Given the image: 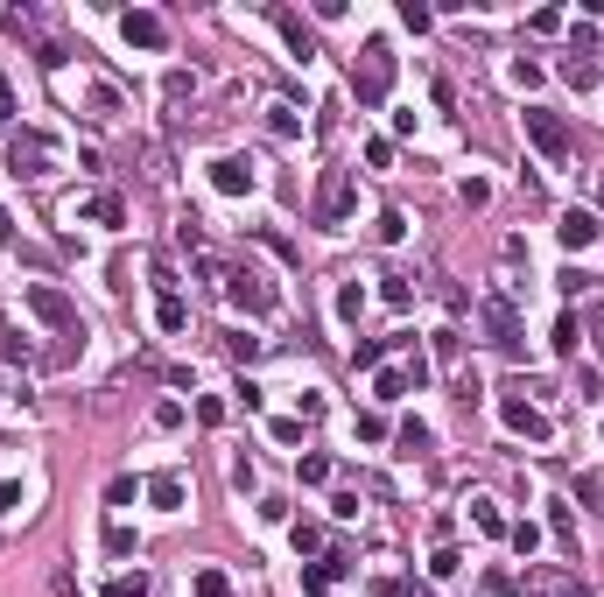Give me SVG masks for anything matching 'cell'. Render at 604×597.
Instances as JSON below:
<instances>
[{
	"label": "cell",
	"mask_w": 604,
	"mask_h": 597,
	"mask_svg": "<svg viewBox=\"0 0 604 597\" xmlns=\"http://www.w3.org/2000/svg\"><path fill=\"white\" fill-rule=\"evenodd\" d=\"M7 169L28 176V183H43V176L64 169V148H56L50 134H35V127H15V134H7Z\"/></svg>",
	"instance_id": "obj_1"
},
{
	"label": "cell",
	"mask_w": 604,
	"mask_h": 597,
	"mask_svg": "<svg viewBox=\"0 0 604 597\" xmlns=\"http://www.w3.org/2000/svg\"><path fill=\"white\" fill-rule=\"evenodd\" d=\"M352 92H359V106H380L394 92V50L380 35H366V50L352 56Z\"/></svg>",
	"instance_id": "obj_2"
},
{
	"label": "cell",
	"mask_w": 604,
	"mask_h": 597,
	"mask_svg": "<svg viewBox=\"0 0 604 597\" xmlns=\"http://www.w3.org/2000/svg\"><path fill=\"white\" fill-rule=\"evenodd\" d=\"M520 120H527V141H534V148H541L549 162H569V120H562V113H549V106H527Z\"/></svg>",
	"instance_id": "obj_3"
},
{
	"label": "cell",
	"mask_w": 604,
	"mask_h": 597,
	"mask_svg": "<svg viewBox=\"0 0 604 597\" xmlns=\"http://www.w3.org/2000/svg\"><path fill=\"white\" fill-rule=\"evenodd\" d=\"M478 324H485V345H492V352H520V317H513V302H506V296L478 302Z\"/></svg>",
	"instance_id": "obj_4"
},
{
	"label": "cell",
	"mask_w": 604,
	"mask_h": 597,
	"mask_svg": "<svg viewBox=\"0 0 604 597\" xmlns=\"http://www.w3.org/2000/svg\"><path fill=\"white\" fill-rule=\"evenodd\" d=\"M28 309H35L43 324H56L64 338H84V324H78V309H71V296H64V289H50V281H35V289H28Z\"/></svg>",
	"instance_id": "obj_5"
},
{
	"label": "cell",
	"mask_w": 604,
	"mask_h": 597,
	"mask_svg": "<svg viewBox=\"0 0 604 597\" xmlns=\"http://www.w3.org/2000/svg\"><path fill=\"white\" fill-rule=\"evenodd\" d=\"M218 281H225V296H233L239 309H253V317H267V309L282 302V296H274V289H267V281H261V274H253V268H225V274H218Z\"/></svg>",
	"instance_id": "obj_6"
},
{
	"label": "cell",
	"mask_w": 604,
	"mask_h": 597,
	"mask_svg": "<svg viewBox=\"0 0 604 597\" xmlns=\"http://www.w3.org/2000/svg\"><path fill=\"white\" fill-rule=\"evenodd\" d=\"M527 591L534 597H590V583H583L577 570H562V563H534V570H527Z\"/></svg>",
	"instance_id": "obj_7"
},
{
	"label": "cell",
	"mask_w": 604,
	"mask_h": 597,
	"mask_svg": "<svg viewBox=\"0 0 604 597\" xmlns=\"http://www.w3.org/2000/svg\"><path fill=\"white\" fill-rule=\"evenodd\" d=\"M344 211H352V176L323 169V183H316V225H344Z\"/></svg>",
	"instance_id": "obj_8"
},
{
	"label": "cell",
	"mask_w": 604,
	"mask_h": 597,
	"mask_svg": "<svg viewBox=\"0 0 604 597\" xmlns=\"http://www.w3.org/2000/svg\"><path fill=\"white\" fill-rule=\"evenodd\" d=\"M500 415H506V429H513V436H527V443H549V415H541V407H534V401H520V394H506V407H500Z\"/></svg>",
	"instance_id": "obj_9"
},
{
	"label": "cell",
	"mask_w": 604,
	"mask_h": 597,
	"mask_svg": "<svg viewBox=\"0 0 604 597\" xmlns=\"http://www.w3.org/2000/svg\"><path fill=\"white\" fill-rule=\"evenodd\" d=\"M120 35H127L134 50H162V43H169V22L148 15V7H127V15H120Z\"/></svg>",
	"instance_id": "obj_10"
},
{
	"label": "cell",
	"mask_w": 604,
	"mask_h": 597,
	"mask_svg": "<svg viewBox=\"0 0 604 597\" xmlns=\"http://www.w3.org/2000/svg\"><path fill=\"white\" fill-rule=\"evenodd\" d=\"M555 232H562V246H569V253H590L604 225H598V211H583V204H577V211H562V218H555Z\"/></svg>",
	"instance_id": "obj_11"
},
{
	"label": "cell",
	"mask_w": 604,
	"mask_h": 597,
	"mask_svg": "<svg viewBox=\"0 0 604 597\" xmlns=\"http://www.w3.org/2000/svg\"><path fill=\"white\" fill-rule=\"evenodd\" d=\"M267 22L282 28V43H289V50L302 56V64H310V56H316V28L302 22V15H289V7H267Z\"/></svg>",
	"instance_id": "obj_12"
},
{
	"label": "cell",
	"mask_w": 604,
	"mask_h": 597,
	"mask_svg": "<svg viewBox=\"0 0 604 597\" xmlns=\"http://www.w3.org/2000/svg\"><path fill=\"white\" fill-rule=\"evenodd\" d=\"M211 183H218L225 197H246L261 176H253V162H239V155H218V162H211Z\"/></svg>",
	"instance_id": "obj_13"
},
{
	"label": "cell",
	"mask_w": 604,
	"mask_h": 597,
	"mask_svg": "<svg viewBox=\"0 0 604 597\" xmlns=\"http://www.w3.org/2000/svg\"><path fill=\"white\" fill-rule=\"evenodd\" d=\"M183 471H155V478H148V499H155L162 514H176V506H183Z\"/></svg>",
	"instance_id": "obj_14"
},
{
	"label": "cell",
	"mask_w": 604,
	"mask_h": 597,
	"mask_svg": "<svg viewBox=\"0 0 604 597\" xmlns=\"http://www.w3.org/2000/svg\"><path fill=\"white\" fill-rule=\"evenodd\" d=\"M372 394H380L387 407H394V401H408V394H415V380H408V366H380V380H372Z\"/></svg>",
	"instance_id": "obj_15"
},
{
	"label": "cell",
	"mask_w": 604,
	"mask_h": 597,
	"mask_svg": "<svg viewBox=\"0 0 604 597\" xmlns=\"http://www.w3.org/2000/svg\"><path fill=\"white\" fill-rule=\"evenodd\" d=\"M344 570H352L344 555H323V563H310V570H302V591H316V597H323V591H331V583H338Z\"/></svg>",
	"instance_id": "obj_16"
},
{
	"label": "cell",
	"mask_w": 604,
	"mask_h": 597,
	"mask_svg": "<svg viewBox=\"0 0 604 597\" xmlns=\"http://www.w3.org/2000/svg\"><path fill=\"white\" fill-rule=\"evenodd\" d=\"M78 218H92V225H120V218H127V204H120L113 191H99V197H84V204H78Z\"/></svg>",
	"instance_id": "obj_17"
},
{
	"label": "cell",
	"mask_w": 604,
	"mask_h": 597,
	"mask_svg": "<svg viewBox=\"0 0 604 597\" xmlns=\"http://www.w3.org/2000/svg\"><path fill=\"white\" fill-rule=\"evenodd\" d=\"M120 92H113V84H92V120H99V127H113V120H120Z\"/></svg>",
	"instance_id": "obj_18"
},
{
	"label": "cell",
	"mask_w": 604,
	"mask_h": 597,
	"mask_svg": "<svg viewBox=\"0 0 604 597\" xmlns=\"http://www.w3.org/2000/svg\"><path fill=\"white\" fill-rule=\"evenodd\" d=\"M562 78H569V84H598V56H590V50H569V56H562Z\"/></svg>",
	"instance_id": "obj_19"
},
{
	"label": "cell",
	"mask_w": 604,
	"mask_h": 597,
	"mask_svg": "<svg viewBox=\"0 0 604 597\" xmlns=\"http://www.w3.org/2000/svg\"><path fill=\"white\" fill-rule=\"evenodd\" d=\"M155 317H162V330H183V324H190V309H183V296H176V289H162Z\"/></svg>",
	"instance_id": "obj_20"
},
{
	"label": "cell",
	"mask_w": 604,
	"mask_h": 597,
	"mask_svg": "<svg viewBox=\"0 0 604 597\" xmlns=\"http://www.w3.org/2000/svg\"><path fill=\"white\" fill-rule=\"evenodd\" d=\"M359 309H366V289H359V274H352V281L338 289V317H344V324H359Z\"/></svg>",
	"instance_id": "obj_21"
},
{
	"label": "cell",
	"mask_w": 604,
	"mask_h": 597,
	"mask_svg": "<svg viewBox=\"0 0 604 597\" xmlns=\"http://www.w3.org/2000/svg\"><path fill=\"white\" fill-rule=\"evenodd\" d=\"M577 345H583V324H577V309H562V324H555V352L569 358Z\"/></svg>",
	"instance_id": "obj_22"
},
{
	"label": "cell",
	"mask_w": 604,
	"mask_h": 597,
	"mask_svg": "<svg viewBox=\"0 0 604 597\" xmlns=\"http://www.w3.org/2000/svg\"><path fill=\"white\" fill-rule=\"evenodd\" d=\"M225 358H239V366L261 358V338H253V330H225Z\"/></svg>",
	"instance_id": "obj_23"
},
{
	"label": "cell",
	"mask_w": 604,
	"mask_h": 597,
	"mask_svg": "<svg viewBox=\"0 0 604 597\" xmlns=\"http://www.w3.org/2000/svg\"><path fill=\"white\" fill-rule=\"evenodd\" d=\"M394 443L408 450V457H421V450H429V422H401V429H394Z\"/></svg>",
	"instance_id": "obj_24"
},
{
	"label": "cell",
	"mask_w": 604,
	"mask_h": 597,
	"mask_svg": "<svg viewBox=\"0 0 604 597\" xmlns=\"http://www.w3.org/2000/svg\"><path fill=\"white\" fill-rule=\"evenodd\" d=\"M380 296L394 302V309H408V302H415V289H408V274H380Z\"/></svg>",
	"instance_id": "obj_25"
},
{
	"label": "cell",
	"mask_w": 604,
	"mask_h": 597,
	"mask_svg": "<svg viewBox=\"0 0 604 597\" xmlns=\"http://www.w3.org/2000/svg\"><path fill=\"white\" fill-rule=\"evenodd\" d=\"M549 534L562 548H577V514H569V506H555V514H549Z\"/></svg>",
	"instance_id": "obj_26"
},
{
	"label": "cell",
	"mask_w": 604,
	"mask_h": 597,
	"mask_svg": "<svg viewBox=\"0 0 604 597\" xmlns=\"http://www.w3.org/2000/svg\"><path fill=\"white\" fill-rule=\"evenodd\" d=\"M506 542L520 548V555H534V548H541V527H534V520H513V527H506Z\"/></svg>",
	"instance_id": "obj_27"
},
{
	"label": "cell",
	"mask_w": 604,
	"mask_h": 597,
	"mask_svg": "<svg viewBox=\"0 0 604 597\" xmlns=\"http://www.w3.org/2000/svg\"><path fill=\"white\" fill-rule=\"evenodd\" d=\"M380 358H387L380 338H359V345H352V366H366V373H380Z\"/></svg>",
	"instance_id": "obj_28"
},
{
	"label": "cell",
	"mask_w": 604,
	"mask_h": 597,
	"mask_svg": "<svg viewBox=\"0 0 604 597\" xmlns=\"http://www.w3.org/2000/svg\"><path fill=\"white\" fill-rule=\"evenodd\" d=\"M485 597H520V576L513 570H485Z\"/></svg>",
	"instance_id": "obj_29"
},
{
	"label": "cell",
	"mask_w": 604,
	"mask_h": 597,
	"mask_svg": "<svg viewBox=\"0 0 604 597\" xmlns=\"http://www.w3.org/2000/svg\"><path fill=\"white\" fill-rule=\"evenodd\" d=\"M267 127H274V134H302V113L295 106H267Z\"/></svg>",
	"instance_id": "obj_30"
},
{
	"label": "cell",
	"mask_w": 604,
	"mask_h": 597,
	"mask_svg": "<svg viewBox=\"0 0 604 597\" xmlns=\"http://www.w3.org/2000/svg\"><path fill=\"white\" fill-rule=\"evenodd\" d=\"M471 520L485 527V534H506V520H500V506H492V499H471Z\"/></svg>",
	"instance_id": "obj_31"
},
{
	"label": "cell",
	"mask_w": 604,
	"mask_h": 597,
	"mask_svg": "<svg viewBox=\"0 0 604 597\" xmlns=\"http://www.w3.org/2000/svg\"><path fill=\"white\" fill-rule=\"evenodd\" d=\"M105 597H148V576H141V570H134V576H113Z\"/></svg>",
	"instance_id": "obj_32"
},
{
	"label": "cell",
	"mask_w": 604,
	"mask_h": 597,
	"mask_svg": "<svg viewBox=\"0 0 604 597\" xmlns=\"http://www.w3.org/2000/svg\"><path fill=\"white\" fill-rule=\"evenodd\" d=\"M197 422H204V429H218V422H225V401H218V394H204V401H197Z\"/></svg>",
	"instance_id": "obj_33"
},
{
	"label": "cell",
	"mask_w": 604,
	"mask_h": 597,
	"mask_svg": "<svg viewBox=\"0 0 604 597\" xmlns=\"http://www.w3.org/2000/svg\"><path fill=\"white\" fill-rule=\"evenodd\" d=\"M105 548H113V555H134L141 542H134V527H105Z\"/></svg>",
	"instance_id": "obj_34"
},
{
	"label": "cell",
	"mask_w": 604,
	"mask_h": 597,
	"mask_svg": "<svg viewBox=\"0 0 604 597\" xmlns=\"http://www.w3.org/2000/svg\"><path fill=\"white\" fill-rule=\"evenodd\" d=\"M401 22H408V28H429V22H436V15H429L421 0H401Z\"/></svg>",
	"instance_id": "obj_35"
},
{
	"label": "cell",
	"mask_w": 604,
	"mask_h": 597,
	"mask_svg": "<svg viewBox=\"0 0 604 597\" xmlns=\"http://www.w3.org/2000/svg\"><path fill=\"white\" fill-rule=\"evenodd\" d=\"M478 394H485V387H478V373H471V366H457V401H478Z\"/></svg>",
	"instance_id": "obj_36"
},
{
	"label": "cell",
	"mask_w": 604,
	"mask_h": 597,
	"mask_svg": "<svg viewBox=\"0 0 604 597\" xmlns=\"http://www.w3.org/2000/svg\"><path fill=\"white\" fill-rule=\"evenodd\" d=\"M429 570H436V576H457V570H464V555H457V548H436V563H429Z\"/></svg>",
	"instance_id": "obj_37"
},
{
	"label": "cell",
	"mask_w": 604,
	"mask_h": 597,
	"mask_svg": "<svg viewBox=\"0 0 604 597\" xmlns=\"http://www.w3.org/2000/svg\"><path fill=\"white\" fill-rule=\"evenodd\" d=\"M331 478V457H302V485H323Z\"/></svg>",
	"instance_id": "obj_38"
},
{
	"label": "cell",
	"mask_w": 604,
	"mask_h": 597,
	"mask_svg": "<svg viewBox=\"0 0 604 597\" xmlns=\"http://www.w3.org/2000/svg\"><path fill=\"white\" fill-rule=\"evenodd\" d=\"M323 548V527H295V555H316Z\"/></svg>",
	"instance_id": "obj_39"
},
{
	"label": "cell",
	"mask_w": 604,
	"mask_h": 597,
	"mask_svg": "<svg viewBox=\"0 0 604 597\" xmlns=\"http://www.w3.org/2000/svg\"><path fill=\"white\" fill-rule=\"evenodd\" d=\"M598 387H604L598 366H583V373H577V401H598Z\"/></svg>",
	"instance_id": "obj_40"
},
{
	"label": "cell",
	"mask_w": 604,
	"mask_h": 597,
	"mask_svg": "<svg viewBox=\"0 0 604 597\" xmlns=\"http://www.w3.org/2000/svg\"><path fill=\"white\" fill-rule=\"evenodd\" d=\"M372 597H415V583H394V576H380V583H372Z\"/></svg>",
	"instance_id": "obj_41"
},
{
	"label": "cell",
	"mask_w": 604,
	"mask_h": 597,
	"mask_svg": "<svg viewBox=\"0 0 604 597\" xmlns=\"http://www.w3.org/2000/svg\"><path fill=\"white\" fill-rule=\"evenodd\" d=\"M197 597H225V576H218V570H204V576H197Z\"/></svg>",
	"instance_id": "obj_42"
},
{
	"label": "cell",
	"mask_w": 604,
	"mask_h": 597,
	"mask_svg": "<svg viewBox=\"0 0 604 597\" xmlns=\"http://www.w3.org/2000/svg\"><path fill=\"white\" fill-rule=\"evenodd\" d=\"M15 113V84H7V71H0V120Z\"/></svg>",
	"instance_id": "obj_43"
},
{
	"label": "cell",
	"mask_w": 604,
	"mask_h": 597,
	"mask_svg": "<svg viewBox=\"0 0 604 597\" xmlns=\"http://www.w3.org/2000/svg\"><path fill=\"white\" fill-rule=\"evenodd\" d=\"M590 330H598V352H604V302H590Z\"/></svg>",
	"instance_id": "obj_44"
},
{
	"label": "cell",
	"mask_w": 604,
	"mask_h": 597,
	"mask_svg": "<svg viewBox=\"0 0 604 597\" xmlns=\"http://www.w3.org/2000/svg\"><path fill=\"white\" fill-rule=\"evenodd\" d=\"M0 240H15V218H7V211H0Z\"/></svg>",
	"instance_id": "obj_45"
}]
</instances>
